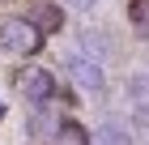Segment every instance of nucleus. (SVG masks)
I'll return each mask as SVG.
<instances>
[{"instance_id":"2","label":"nucleus","mask_w":149,"mask_h":145,"mask_svg":"<svg viewBox=\"0 0 149 145\" xmlns=\"http://www.w3.org/2000/svg\"><path fill=\"white\" fill-rule=\"evenodd\" d=\"M17 90H22V98L30 102V107H51V102H56V94H60V81H56V73H51V68L34 64V68H26V73H22Z\"/></svg>"},{"instance_id":"3","label":"nucleus","mask_w":149,"mask_h":145,"mask_svg":"<svg viewBox=\"0 0 149 145\" xmlns=\"http://www.w3.org/2000/svg\"><path fill=\"white\" fill-rule=\"evenodd\" d=\"M68 77L77 81V90H85V94H102V85H107L102 64H94V60L81 56V51H72V56H68Z\"/></svg>"},{"instance_id":"1","label":"nucleus","mask_w":149,"mask_h":145,"mask_svg":"<svg viewBox=\"0 0 149 145\" xmlns=\"http://www.w3.org/2000/svg\"><path fill=\"white\" fill-rule=\"evenodd\" d=\"M38 43H43V34L30 26V17H4L0 22V47L9 56H34Z\"/></svg>"},{"instance_id":"8","label":"nucleus","mask_w":149,"mask_h":145,"mask_svg":"<svg viewBox=\"0 0 149 145\" xmlns=\"http://www.w3.org/2000/svg\"><path fill=\"white\" fill-rule=\"evenodd\" d=\"M90 141H98V145H132V132H128L124 124L107 120L102 128H98V137H90Z\"/></svg>"},{"instance_id":"5","label":"nucleus","mask_w":149,"mask_h":145,"mask_svg":"<svg viewBox=\"0 0 149 145\" xmlns=\"http://www.w3.org/2000/svg\"><path fill=\"white\" fill-rule=\"evenodd\" d=\"M81 56H90L94 64H102V60H111L115 56V39L111 34H102V30H81Z\"/></svg>"},{"instance_id":"10","label":"nucleus","mask_w":149,"mask_h":145,"mask_svg":"<svg viewBox=\"0 0 149 145\" xmlns=\"http://www.w3.org/2000/svg\"><path fill=\"white\" fill-rule=\"evenodd\" d=\"M64 4H68V9H77V13H85V9H94L98 0H64Z\"/></svg>"},{"instance_id":"4","label":"nucleus","mask_w":149,"mask_h":145,"mask_svg":"<svg viewBox=\"0 0 149 145\" xmlns=\"http://www.w3.org/2000/svg\"><path fill=\"white\" fill-rule=\"evenodd\" d=\"M30 26H34L38 34H60L64 30V9H60L56 0H38L34 13H30Z\"/></svg>"},{"instance_id":"7","label":"nucleus","mask_w":149,"mask_h":145,"mask_svg":"<svg viewBox=\"0 0 149 145\" xmlns=\"http://www.w3.org/2000/svg\"><path fill=\"white\" fill-rule=\"evenodd\" d=\"M128 98L136 102V115H141V120H149V77H145V73H136V77L128 81Z\"/></svg>"},{"instance_id":"9","label":"nucleus","mask_w":149,"mask_h":145,"mask_svg":"<svg viewBox=\"0 0 149 145\" xmlns=\"http://www.w3.org/2000/svg\"><path fill=\"white\" fill-rule=\"evenodd\" d=\"M128 22H132V30L141 39H149V0H132L128 4Z\"/></svg>"},{"instance_id":"6","label":"nucleus","mask_w":149,"mask_h":145,"mask_svg":"<svg viewBox=\"0 0 149 145\" xmlns=\"http://www.w3.org/2000/svg\"><path fill=\"white\" fill-rule=\"evenodd\" d=\"M51 145H94L90 141V128L77 120H60L56 128H51Z\"/></svg>"}]
</instances>
